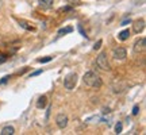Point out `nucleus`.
<instances>
[{"label":"nucleus","instance_id":"nucleus-1","mask_svg":"<svg viewBox=\"0 0 146 135\" xmlns=\"http://www.w3.org/2000/svg\"><path fill=\"white\" fill-rule=\"evenodd\" d=\"M83 80H84V83H85V85H88L91 88H96V89H99L102 87V84H103L100 76L96 74L95 72H87L84 74Z\"/></svg>","mask_w":146,"mask_h":135},{"label":"nucleus","instance_id":"nucleus-2","mask_svg":"<svg viewBox=\"0 0 146 135\" xmlns=\"http://www.w3.org/2000/svg\"><path fill=\"white\" fill-rule=\"evenodd\" d=\"M77 80H78L77 73H69V74H66L65 78H64V87H65V89H68V91L74 89V87L77 85Z\"/></svg>","mask_w":146,"mask_h":135},{"label":"nucleus","instance_id":"nucleus-3","mask_svg":"<svg viewBox=\"0 0 146 135\" xmlns=\"http://www.w3.org/2000/svg\"><path fill=\"white\" fill-rule=\"evenodd\" d=\"M96 65H98L102 70H104V72H110V70H111V65H110L108 60H107L106 53H100L99 56L96 57Z\"/></svg>","mask_w":146,"mask_h":135},{"label":"nucleus","instance_id":"nucleus-4","mask_svg":"<svg viewBox=\"0 0 146 135\" xmlns=\"http://www.w3.org/2000/svg\"><path fill=\"white\" fill-rule=\"evenodd\" d=\"M112 56H114L115 60H119V61H123L127 57V52H126L125 47H115L114 52H112Z\"/></svg>","mask_w":146,"mask_h":135},{"label":"nucleus","instance_id":"nucleus-5","mask_svg":"<svg viewBox=\"0 0 146 135\" xmlns=\"http://www.w3.org/2000/svg\"><path fill=\"white\" fill-rule=\"evenodd\" d=\"M145 45H146V39L145 38H139V39H137L135 43H134V46H133V50L135 54L138 53H142L145 50Z\"/></svg>","mask_w":146,"mask_h":135},{"label":"nucleus","instance_id":"nucleus-6","mask_svg":"<svg viewBox=\"0 0 146 135\" xmlns=\"http://www.w3.org/2000/svg\"><path fill=\"white\" fill-rule=\"evenodd\" d=\"M143 28H145V21L143 19H137V21L133 22V31L135 32V34L142 32Z\"/></svg>","mask_w":146,"mask_h":135},{"label":"nucleus","instance_id":"nucleus-7","mask_svg":"<svg viewBox=\"0 0 146 135\" xmlns=\"http://www.w3.org/2000/svg\"><path fill=\"white\" fill-rule=\"evenodd\" d=\"M56 123L60 128H65L68 126V116L65 114H58L57 118H56Z\"/></svg>","mask_w":146,"mask_h":135},{"label":"nucleus","instance_id":"nucleus-8","mask_svg":"<svg viewBox=\"0 0 146 135\" xmlns=\"http://www.w3.org/2000/svg\"><path fill=\"white\" fill-rule=\"evenodd\" d=\"M18 23H19V26H21L22 28H25V30H27V31H35V27L33 26L30 22L25 21V19H19Z\"/></svg>","mask_w":146,"mask_h":135},{"label":"nucleus","instance_id":"nucleus-9","mask_svg":"<svg viewBox=\"0 0 146 135\" xmlns=\"http://www.w3.org/2000/svg\"><path fill=\"white\" fill-rule=\"evenodd\" d=\"M126 88H127V85L123 83H115L114 85H112V89H114L115 93H120V92H123V91H126Z\"/></svg>","mask_w":146,"mask_h":135},{"label":"nucleus","instance_id":"nucleus-10","mask_svg":"<svg viewBox=\"0 0 146 135\" xmlns=\"http://www.w3.org/2000/svg\"><path fill=\"white\" fill-rule=\"evenodd\" d=\"M0 134L1 135H12V134H15V128H14L12 126H5V127L1 128Z\"/></svg>","mask_w":146,"mask_h":135},{"label":"nucleus","instance_id":"nucleus-11","mask_svg":"<svg viewBox=\"0 0 146 135\" xmlns=\"http://www.w3.org/2000/svg\"><path fill=\"white\" fill-rule=\"evenodd\" d=\"M130 30L129 28H126V30H123V31H120L119 34H118V38H119V41H127L129 38H130Z\"/></svg>","mask_w":146,"mask_h":135},{"label":"nucleus","instance_id":"nucleus-12","mask_svg":"<svg viewBox=\"0 0 146 135\" xmlns=\"http://www.w3.org/2000/svg\"><path fill=\"white\" fill-rule=\"evenodd\" d=\"M47 104V97L46 96H41L39 99H38V101H36V108H45Z\"/></svg>","mask_w":146,"mask_h":135},{"label":"nucleus","instance_id":"nucleus-13","mask_svg":"<svg viewBox=\"0 0 146 135\" xmlns=\"http://www.w3.org/2000/svg\"><path fill=\"white\" fill-rule=\"evenodd\" d=\"M73 31V27H65V28H61V30H58V35H65V34H69V32Z\"/></svg>","mask_w":146,"mask_h":135},{"label":"nucleus","instance_id":"nucleus-14","mask_svg":"<svg viewBox=\"0 0 146 135\" xmlns=\"http://www.w3.org/2000/svg\"><path fill=\"white\" fill-rule=\"evenodd\" d=\"M53 60V57H45V58H38L36 60V62H39V64H46V62H50Z\"/></svg>","mask_w":146,"mask_h":135},{"label":"nucleus","instance_id":"nucleus-15","mask_svg":"<svg viewBox=\"0 0 146 135\" xmlns=\"http://www.w3.org/2000/svg\"><path fill=\"white\" fill-rule=\"evenodd\" d=\"M41 1V4H43L45 7H52L53 3H54V0H39Z\"/></svg>","mask_w":146,"mask_h":135},{"label":"nucleus","instance_id":"nucleus-16","mask_svg":"<svg viewBox=\"0 0 146 135\" xmlns=\"http://www.w3.org/2000/svg\"><path fill=\"white\" fill-rule=\"evenodd\" d=\"M122 128H123L122 123H120V122H118V123H116V126H115V132H116V134H120V132H122Z\"/></svg>","mask_w":146,"mask_h":135},{"label":"nucleus","instance_id":"nucleus-17","mask_svg":"<svg viewBox=\"0 0 146 135\" xmlns=\"http://www.w3.org/2000/svg\"><path fill=\"white\" fill-rule=\"evenodd\" d=\"M70 5H80L81 4V0H66Z\"/></svg>","mask_w":146,"mask_h":135},{"label":"nucleus","instance_id":"nucleus-18","mask_svg":"<svg viewBox=\"0 0 146 135\" xmlns=\"http://www.w3.org/2000/svg\"><path fill=\"white\" fill-rule=\"evenodd\" d=\"M7 60H8L7 54H3V53H0V64H4Z\"/></svg>","mask_w":146,"mask_h":135},{"label":"nucleus","instance_id":"nucleus-19","mask_svg":"<svg viewBox=\"0 0 146 135\" xmlns=\"http://www.w3.org/2000/svg\"><path fill=\"white\" fill-rule=\"evenodd\" d=\"M102 43H103V41L102 39H99V41L95 43V46H94V50H99L100 49V46H102Z\"/></svg>","mask_w":146,"mask_h":135},{"label":"nucleus","instance_id":"nucleus-20","mask_svg":"<svg viewBox=\"0 0 146 135\" xmlns=\"http://www.w3.org/2000/svg\"><path fill=\"white\" fill-rule=\"evenodd\" d=\"M10 78H11V76H5V77H3L1 80H0V85H3V84H5L7 81H8V80H10Z\"/></svg>","mask_w":146,"mask_h":135},{"label":"nucleus","instance_id":"nucleus-21","mask_svg":"<svg viewBox=\"0 0 146 135\" xmlns=\"http://www.w3.org/2000/svg\"><path fill=\"white\" fill-rule=\"evenodd\" d=\"M78 31L81 32V35H83L84 38H87V34L84 32V30H83V26H81V24H78Z\"/></svg>","mask_w":146,"mask_h":135},{"label":"nucleus","instance_id":"nucleus-22","mask_svg":"<svg viewBox=\"0 0 146 135\" xmlns=\"http://www.w3.org/2000/svg\"><path fill=\"white\" fill-rule=\"evenodd\" d=\"M138 112H139V107H138V105H135V107L133 108V115L135 116V115H138Z\"/></svg>","mask_w":146,"mask_h":135},{"label":"nucleus","instance_id":"nucleus-23","mask_svg":"<svg viewBox=\"0 0 146 135\" xmlns=\"http://www.w3.org/2000/svg\"><path fill=\"white\" fill-rule=\"evenodd\" d=\"M41 73H42V69H39V70H36V72L31 73V74H30V76H31V77H34V76H39V74H41Z\"/></svg>","mask_w":146,"mask_h":135},{"label":"nucleus","instance_id":"nucleus-24","mask_svg":"<svg viewBox=\"0 0 146 135\" xmlns=\"http://www.w3.org/2000/svg\"><path fill=\"white\" fill-rule=\"evenodd\" d=\"M129 23H131V21L130 19H126V21L122 22V24H120V26H126V24H129Z\"/></svg>","mask_w":146,"mask_h":135},{"label":"nucleus","instance_id":"nucleus-25","mask_svg":"<svg viewBox=\"0 0 146 135\" xmlns=\"http://www.w3.org/2000/svg\"><path fill=\"white\" fill-rule=\"evenodd\" d=\"M62 11H72V7H65V8H62Z\"/></svg>","mask_w":146,"mask_h":135},{"label":"nucleus","instance_id":"nucleus-26","mask_svg":"<svg viewBox=\"0 0 146 135\" xmlns=\"http://www.w3.org/2000/svg\"><path fill=\"white\" fill-rule=\"evenodd\" d=\"M110 112V108H104V111H103V114H108Z\"/></svg>","mask_w":146,"mask_h":135}]
</instances>
